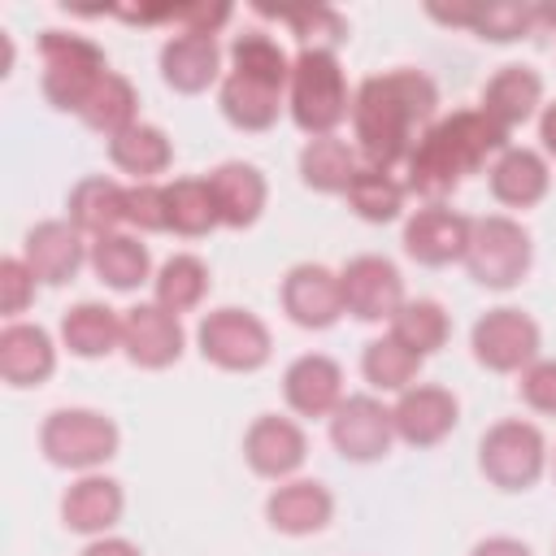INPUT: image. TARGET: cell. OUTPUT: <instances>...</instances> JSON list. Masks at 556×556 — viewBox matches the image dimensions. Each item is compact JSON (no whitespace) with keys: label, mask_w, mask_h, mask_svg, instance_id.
I'll use <instances>...</instances> for the list:
<instances>
[{"label":"cell","mask_w":556,"mask_h":556,"mask_svg":"<svg viewBox=\"0 0 556 556\" xmlns=\"http://www.w3.org/2000/svg\"><path fill=\"white\" fill-rule=\"evenodd\" d=\"M434 113H439V87L430 74L413 65L369 74L356 87L352 117H348L361 165H382V169L404 165L417 135L439 122Z\"/></svg>","instance_id":"1"},{"label":"cell","mask_w":556,"mask_h":556,"mask_svg":"<svg viewBox=\"0 0 556 556\" xmlns=\"http://www.w3.org/2000/svg\"><path fill=\"white\" fill-rule=\"evenodd\" d=\"M508 148V130L482 109H456L426 126L404 156V187L426 204H443L469 174L491 165Z\"/></svg>","instance_id":"2"},{"label":"cell","mask_w":556,"mask_h":556,"mask_svg":"<svg viewBox=\"0 0 556 556\" xmlns=\"http://www.w3.org/2000/svg\"><path fill=\"white\" fill-rule=\"evenodd\" d=\"M352 87L348 74L339 65L334 52H317V48H300L291 56V83H287V113L291 122L317 139V135H334L348 117H352Z\"/></svg>","instance_id":"3"},{"label":"cell","mask_w":556,"mask_h":556,"mask_svg":"<svg viewBox=\"0 0 556 556\" xmlns=\"http://www.w3.org/2000/svg\"><path fill=\"white\" fill-rule=\"evenodd\" d=\"M547 465H552L547 434L526 417H500L478 439V473L486 478V486L504 495L534 491Z\"/></svg>","instance_id":"4"},{"label":"cell","mask_w":556,"mask_h":556,"mask_svg":"<svg viewBox=\"0 0 556 556\" xmlns=\"http://www.w3.org/2000/svg\"><path fill=\"white\" fill-rule=\"evenodd\" d=\"M39 452L70 473H100L122 452V430L100 408H52L39 421Z\"/></svg>","instance_id":"5"},{"label":"cell","mask_w":556,"mask_h":556,"mask_svg":"<svg viewBox=\"0 0 556 556\" xmlns=\"http://www.w3.org/2000/svg\"><path fill=\"white\" fill-rule=\"evenodd\" d=\"M39 56H43V78L39 91L56 113H83L100 78L109 74V56L96 39L74 35V30H43L39 35Z\"/></svg>","instance_id":"6"},{"label":"cell","mask_w":556,"mask_h":556,"mask_svg":"<svg viewBox=\"0 0 556 556\" xmlns=\"http://www.w3.org/2000/svg\"><path fill=\"white\" fill-rule=\"evenodd\" d=\"M465 274L486 291H513L526 282L534 265V239L513 213H482L473 217L469 248H465Z\"/></svg>","instance_id":"7"},{"label":"cell","mask_w":556,"mask_h":556,"mask_svg":"<svg viewBox=\"0 0 556 556\" xmlns=\"http://www.w3.org/2000/svg\"><path fill=\"white\" fill-rule=\"evenodd\" d=\"M195 352L222 374H256L274 356V334L252 308H208L195 326Z\"/></svg>","instance_id":"8"},{"label":"cell","mask_w":556,"mask_h":556,"mask_svg":"<svg viewBox=\"0 0 556 556\" xmlns=\"http://www.w3.org/2000/svg\"><path fill=\"white\" fill-rule=\"evenodd\" d=\"M469 352L486 374H521L543 356V330L526 308L495 304L469 326Z\"/></svg>","instance_id":"9"},{"label":"cell","mask_w":556,"mask_h":556,"mask_svg":"<svg viewBox=\"0 0 556 556\" xmlns=\"http://www.w3.org/2000/svg\"><path fill=\"white\" fill-rule=\"evenodd\" d=\"M330 447L348 460V465H374L387 460L395 439V421H391V404H382L378 395H343V404L330 413L326 421Z\"/></svg>","instance_id":"10"},{"label":"cell","mask_w":556,"mask_h":556,"mask_svg":"<svg viewBox=\"0 0 556 556\" xmlns=\"http://www.w3.org/2000/svg\"><path fill=\"white\" fill-rule=\"evenodd\" d=\"M339 291H343V313L356 317V321H387L404 308L408 291H404V274L391 256H378V252H361L352 256L343 269H339Z\"/></svg>","instance_id":"11"},{"label":"cell","mask_w":556,"mask_h":556,"mask_svg":"<svg viewBox=\"0 0 556 556\" xmlns=\"http://www.w3.org/2000/svg\"><path fill=\"white\" fill-rule=\"evenodd\" d=\"M469 230H473V217H465L460 208H452V204H421V208H413L404 217L400 243H404L408 261H417L426 269H443V265H460L465 261Z\"/></svg>","instance_id":"12"},{"label":"cell","mask_w":556,"mask_h":556,"mask_svg":"<svg viewBox=\"0 0 556 556\" xmlns=\"http://www.w3.org/2000/svg\"><path fill=\"white\" fill-rule=\"evenodd\" d=\"M182 352H187V330H182L178 313L161 308L156 300H143L122 313V356L135 369L161 374V369L178 365Z\"/></svg>","instance_id":"13"},{"label":"cell","mask_w":556,"mask_h":556,"mask_svg":"<svg viewBox=\"0 0 556 556\" xmlns=\"http://www.w3.org/2000/svg\"><path fill=\"white\" fill-rule=\"evenodd\" d=\"M278 304L291 326L300 330H330L343 313V291H339V269L321 261H300L282 274L278 282Z\"/></svg>","instance_id":"14"},{"label":"cell","mask_w":556,"mask_h":556,"mask_svg":"<svg viewBox=\"0 0 556 556\" xmlns=\"http://www.w3.org/2000/svg\"><path fill=\"white\" fill-rule=\"evenodd\" d=\"M308 460V434L295 417L261 413L243 430V465L265 482H287Z\"/></svg>","instance_id":"15"},{"label":"cell","mask_w":556,"mask_h":556,"mask_svg":"<svg viewBox=\"0 0 556 556\" xmlns=\"http://www.w3.org/2000/svg\"><path fill=\"white\" fill-rule=\"evenodd\" d=\"M391 421L400 443L426 452V447H439L460 426V400L439 382H413L408 391L395 395Z\"/></svg>","instance_id":"16"},{"label":"cell","mask_w":556,"mask_h":556,"mask_svg":"<svg viewBox=\"0 0 556 556\" xmlns=\"http://www.w3.org/2000/svg\"><path fill=\"white\" fill-rule=\"evenodd\" d=\"M22 261L30 265V274L39 278V287H65L78 278V269L91 261V243L78 226H70L65 217H48L35 222L22 239Z\"/></svg>","instance_id":"17"},{"label":"cell","mask_w":556,"mask_h":556,"mask_svg":"<svg viewBox=\"0 0 556 556\" xmlns=\"http://www.w3.org/2000/svg\"><path fill=\"white\" fill-rule=\"evenodd\" d=\"M343 365L326 352H300L287 369H282V404L291 408V417H308V421H330V413L343 404Z\"/></svg>","instance_id":"18"},{"label":"cell","mask_w":556,"mask_h":556,"mask_svg":"<svg viewBox=\"0 0 556 556\" xmlns=\"http://www.w3.org/2000/svg\"><path fill=\"white\" fill-rule=\"evenodd\" d=\"M265 521L287 539L321 534L334 521V491L321 478H287L265 495Z\"/></svg>","instance_id":"19"},{"label":"cell","mask_w":556,"mask_h":556,"mask_svg":"<svg viewBox=\"0 0 556 556\" xmlns=\"http://www.w3.org/2000/svg\"><path fill=\"white\" fill-rule=\"evenodd\" d=\"M156 70L161 83L178 96H200L208 87H217L222 74V43L217 35H195V30H178L161 43L156 52Z\"/></svg>","instance_id":"20"},{"label":"cell","mask_w":556,"mask_h":556,"mask_svg":"<svg viewBox=\"0 0 556 556\" xmlns=\"http://www.w3.org/2000/svg\"><path fill=\"white\" fill-rule=\"evenodd\" d=\"M126 513V491L117 478L100 473H78L61 491V526L83 539H104Z\"/></svg>","instance_id":"21"},{"label":"cell","mask_w":556,"mask_h":556,"mask_svg":"<svg viewBox=\"0 0 556 556\" xmlns=\"http://www.w3.org/2000/svg\"><path fill=\"white\" fill-rule=\"evenodd\" d=\"M486 187H491L495 204H504V208H534L552 191V165H547L543 148H517V143H508L486 165Z\"/></svg>","instance_id":"22"},{"label":"cell","mask_w":556,"mask_h":556,"mask_svg":"<svg viewBox=\"0 0 556 556\" xmlns=\"http://www.w3.org/2000/svg\"><path fill=\"white\" fill-rule=\"evenodd\" d=\"M56 374V339L39 321H9L0 330V378L13 391L43 387Z\"/></svg>","instance_id":"23"},{"label":"cell","mask_w":556,"mask_h":556,"mask_svg":"<svg viewBox=\"0 0 556 556\" xmlns=\"http://www.w3.org/2000/svg\"><path fill=\"white\" fill-rule=\"evenodd\" d=\"M478 109H482L495 126H504V130L513 135L517 126H526L530 117L543 113V74H539L534 65H521V61L500 65V70L482 83Z\"/></svg>","instance_id":"24"},{"label":"cell","mask_w":556,"mask_h":556,"mask_svg":"<svg viewBox=\"0 0 556 556\" xmlns=\"http://www.w3.org/2000/svg\"><path fill=\"white\" fill-rule=\"evenodd\" d=\"M217 200V217L226 230H252L269 204V182L252 161H222L204 174Z\"/></svg>","instance_id":"25"},{"label":"cell","mask_w":556,"mask_h":556,"mask_svg":"<svg viewBox=\"0 0 556 556\" xmlns=\"http://www.w3.org/2000/svg\"><path fill=\"white\" fill-rule=\"evenodd\" d=\"M61 348L78 361H104L122 352V313L109 308L104 300H78L61 313Z\"/></svg>","instance_id":"26"},{"label":"cell","mask_w":556,"mask_h":556,"mask_svg":"<svg viewBox=\"0 0 556 556\" xmlns=\"http://www.w3.org/2000/svg\"><path fill=\"white\" fill-rule=\"evenodd\" d=\"M65 222L78 226L87 239L113 235L126 226V187L109 174H87L65 195Z\"/></svg>","instance_id":"27"},{"label":"cell","mask_w":556,"mask_h":556,"mask_svg":"<svg viewBox=\"0 0 556 556\" xmlns=\"http://www.w3.org/2000/svg\"><path fill=\"white\" fill-rule=\"evenodd\" d=\"M217 109H222V117H226L235 130L261 135V130L278 126V117H282V109H287V91L265 87V83H252V78L226 70V78L217 83Z\"/></svg>","instance_id":"28"},{"label":"cell","mask_w":556,"mask_h":556,"mask_svg":"<svg viewBox=\"0 0 556 556\" xmlns=\"http://www.w3.org/2000/svg\"><path fill=\"white\" fill-rule=\"evenodd\" d=\"M91 274L109 287V291H139L143 282H152V252L139 235L130 230H113L91 239Z\"/></svg>","instance_id":"29"},{"label":"cell","mask_w":556,"mask_h":556,"mask_svg":"<svg viewBox=\"0 0 556 556\" xmlns=\"http://www.w3.org/2000/svg\"><path fill=\"white\" fill-rule=\"evenodd\" d=\"M295 169H300V182L308 191H317V195H343L348 182L361 169V152H356V143L339 139V135H317V139H308L300 148Z\"/></svg>","instance_id":"30"},{"label":"cell","mask_w":556,"mask_h":556,"mask_svg":"<svg viewBox=\"0 0 556 556\" xmlns=\"http://www.w3.org/2000/svg\"><path fill=\"white\" fill-rule=\"evenodd\" d=\"M104 143H109L113 169L130 174L135 182H156V174H165L174 165V139L152 122H135L130 130H122Z\"/></svg>","instance_id":"31"},{"label":"cell","mask_w":556,"mask_h":556,"mask_svg":"<svg viewBox=\"0 0 556 556\" xmlns=\"http://www.w3.org/2000/svg\"><path fill=\"white\" fill-rule=\"evenodd\" d=\"M213 291V274H208V261L195 256V252H174L156 265L152 274V300L169 313H195Z\"/></svg>","instance_id":"32"},{"label":"cell","mask_w":556,"mask_h":556,"mask_svg":"<svg viewBox=\"0 0 556 556\" xmlns=\"http://www.w3.org/2000/svg\"><path fill=\"white\" fill-rule=\"evenodd\" d=\"M343 200H348V208H352L361 222H369V226H387V222H400V217H404L408 187H404V178H395V169L361 165L356 178L348 182Z\"/></svg>","instance_id":"33"},{"label":"cell","mask_w":556,"mask_h":556,"mask_svg":"<svg viewBox=\"0 0 556 556\" xmlns=\"http://www.w3.org/2000/svg\"><path fill=\"white\" fill-rule=\"evenodd\" d=\"M226 56H230V74H243V78L278 87V91H287V83H291V56L269 30H256V26L239 30Z\"/></svg>","instance_id":"34"},{"label":"cell","mask_w":556,"mask_h":556,"mask_svg":"<svg viewBox=\"0 0 556 556\" xmlns=\"http://www.w3.org/2000/svg\"><path fill=\"white\" fill-rule=\"evenodd\" d=\"M78 122H83L87 130L104 135V139L130 130V126L139 122V91H135V83H130L126 74L109 70V74L100 78V87L91 91V100L83 104Z\"/></svg>","instance_id":"35"},{"label":"cell","mask_w":556,"mask_h":556,"mask_svg":"<svg viewBox=\"0 0 556 556\" xmlns=\"http://www.w3.org/2000/svg\"><path fill=\"white\" fill-rule=\"evenodd\" d=\"M421 356L417 352H408L400 339H391V334H378V339H369L365 348H361V378L374 387V391H382V395H400V391H408L413 382H421Z\"/></svg>","instance_id":"36"},{"label":"cell","mask_w":556,"mask_h":556,"mask_svg":"<svg viewBox=\"0 0 556 556\" xmlns=\"http://www.w3.org/2000/svg\"><path fill=\"white\" fill-rule=\"evenodd\" d=\"M165 200H169V235L178 239H204L222 226L208 178H174L165 182Z\"/></svg>","instance_id":"37"},{"label":"cell","mask_w":556,"mask_h":556,"mask_svg":"<svg viewBox=\"0 0 556 556\" xmlns=\"http://www.w3.org/2000/svg\"><path fill=\"white\" fill-rule=\"evenodd\" d=\"M387 334L400 339L408 352H417V356L426 361V356H434V352L447 348V339H452V317H447V308H443L439 300H404V308L391 317Z\"/></svg>","instance_id":"38"},{"label":"cell","mask_w":556,"mask_h":556,"mask_svg":"<svg viewBox=\"0 0 556 556\" xmlns=\"http://www.w3.org/2000/svg\"><path fill=\"white\" fill-rule=\"evenodd\" d=\"M543 22L539 4H473L469 30L486 43H517Z\"/></svg>","instance_id":"39"},{"label":"cell","mask_w":556,"mask_h":556,"mask_svg":"<svg viewBox=\"0 0 556 556\" xmlns=\"http://www.w3.org/2000/svg\"><path fill=\"white\" fill-rule=\"evenodd\" d=\"M295 39L300 48H317V52H334L348 43V17L330 4H313V9H295V13H274Z\"/></svg>","instance_id":"40"},{"label":"cell","mask_w":556,"mask_h":556,"mask_svg":"<svg viewBox=\"0 0 556 556\" xmlns=\"http://www.w3.org/2000/svg\"><path fill=\"white\" fill-rule=\"evenodd\" d=\"M126 226L139 235H165L169 230V200L161 182H130L126 187Z\"/></svg>","instance_id":"41"},{"label":"cell","mask_w":556,"mask_h":556,"mask_svg":"<svg viewBox=\"0 0 556 556\" xmlns=\"http://www.w3.org/2000/svg\"><path fill=\"white\" fill-rule=\"evenodd\" d=\"M35 291H39V278L30 274V265L22 256H4L0 261V313L17 321L35 304Z\"/></svg>","instance_id":"42"},{"label":"cell","mask_w":556,"mask_h":556,"mask_svg":"<svg viewBox=\"0 0 556 556\" xmlns=\"http://www.w3.org/2000/svg\"><path fill=\"white\" fill-rule=\"evenodd\" d=\"M517 395L530 413L556 417V356H539L517 374Z\"/></svg>","instance_id":"43"},{"label":"cell","mask_w":556,"mask_h":556,"mask_svg":"<svg viewBox=\"0 0 556 556\" xmlns=\"http://www.w3.org/2000/svg\"><path fill=\"white\" fill-rule=\"evenodd\" d=\"M235 17L230 4H169V26L195 30V35H217Z\"/></svg>","instance_id":"44"},{"label":"cell","mask_w":556,"mask_h":556,"mask_svg":"<svg viewBox=\"0 0 556 556\" xmlns=\"http://www.w3.org/2000/svg\"><path fill=\"white\" fill-rule=\"evenodd\" d=\"M469 556H534V547L526 539H513V534H486L469 547Z\"/></svg>","instance_id":"45"},{"label":"cell","mask_w":556,"mask_h":556,"mask_svg":"<svg viewBox=\"0 0 556 556\" xmlns=\"http://www.w3.org/2000/svg\"><path fill=\"white\" fill-rule=\"evenodd\" d=\"M78 556H143V547L130 543V539H122V534H104V539H91Z\"/></svg>","instance_id":"46"},{"label":"cell","mask_w":556,"mask_h":556,"mask_svg":"<svg viewBox=\"0 0 556 556\" xmlns=\"http://www.w3.org/2000/svg\"><path fill=\"white\" fill-rule=\"evenodd\" d=\"M539 143H543V156H556V100L543 104L539 113Z\"/></svg>","instance_id":"47"},{"label":"cell","mask_w":556,"mask_h":556,"mask_svg":"<svg viewBox=\"0 0 556 556\" xmlns=\"http://www.w3.org/2000/svg\"><path fill=\"white\" fill-rule=\"evenodd\" d=\"M552 478H556V447H552Z\"/></svg>","instance_id":"48"}]
</instances>
